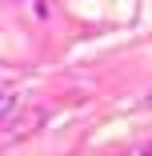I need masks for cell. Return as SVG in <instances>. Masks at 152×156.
I'll return each instance as SVG.
<instances>
[{
	"label": "cell",
	"instance_id": "obj_1",
	"mask_svg": "<svg viewBox=\"0 0 152 156\" xmlns=\"http://www.w3.org/2000/svg\"><path fill=\"white\" fill-rule=\"evenodd\" d=\"M48 124V112L40 108V104H32V108H20V116H8V128H4V140H32L40 128Z\"/></svg>",
	"mask_w": 152,
	"mask_h": 156
},
{
	"label": "cell",
	"instance_id": "obj_2",
	"mask_svg": "<svg viewBox=\"0 0 152 156\" xmlns=\"http://www.w3.org/2000/svg\"><path fill=\"white\" fill-rule=\"evenodd\" d=\"M12 112H16V96H12V92H0V124H4Z\"/></svg>",
	"mask_w": 152,
	"mask_h": 156
},
{
	"label": "cell",
	"instance_id": "obj_3",
	"mask_svg": "<svg viewBox=\"0 0 152 156\" xmlns=\"http://www.w3.org/2000/svg\"><path fill=\"white\" fill-rule=\"evenodd\" d=\"M144 156H152V144H148V148H144Z\"/></svg>",
	"mask_w": 152,
	"mask_h": 156
},
{
	"label": "cell",
	"instance_id": "obj_4",
	"mask_svg": "<svg viewBox=\"0 0 152 156\" xmlns=\"http://www.w3.org/2000/svg\"><path fill=\"white\" fill-rule=\"evenodd\" d=\"M148 108H152V92H148Z\"/></svg>",
	"mask_w": 152,
	"mask_h": 156
}]
</instances>
